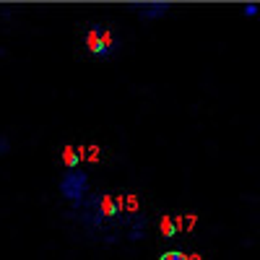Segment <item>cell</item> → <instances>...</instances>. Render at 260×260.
Wrapping results in <instances>:
<instances>
[{"label":"cell","mask_w":260,"mask_h":260,"mask_svg":"<svg viewBox=\"0 0 260 260\" xmlns=\"http://www.w3.org/2000/svg\"><path fill=\"white\" fill-rule=\"evenodd\" d=\"M159 260H190V255H185V252H177V250H172V252H164Z\"/></svg>","instance_id":"cell-5"},{"label":"cell","mask_w":260,"mask_h":260,"mask_svg":"<svg viewBox=\"0 0 260 260\" xmlns=\"http://www.w3.org/2000/svg\"><path fill=\"white\" fill-rule=\"evenodd\" d=\"M60 192H62L65 201H71L78 208L83 203V198H86V192H89V177H86L83 172H78V169L65 172L62 180H60Z\"/></svg>","instance_id":"cell-1"},{"label":"cell","mask_w":260,"mask_h":260,"mask_svg":"<svg viewBox=\"0 0 260 260\" xmlns=\"http://www.w3.org/2000/svg\"><path fill=\"white\" fill-rule=\"evenodd\" d=\"M8 151H11V141H8L6 136H0V156L8 154Z\"/></svg>","instance_id":"cell-6"},{"label":"cell","mask_w":260,"mask_h":260,"mask_svg":"<svg viewBox=\"0 0 260 260\" xmlns=\"http://www.w3.org/2000/svg\"><path fill=\"white\" fill-rule=\"evenodd\" d=\"M164 232H167V237H172V234H175V224H172V221H164Z\"/></svg>","instance_id":"cell-7"},{"label":"cell","mask_w":260,"mask_h":260,"mask_svg":"<svg viewBox=\"0 0 260 260\" xmlns=\"http://www.w3.org/2000/svg\"><path fill=\"white\" fill-rule=\"evenodd\" d=\"M65 164H68V169H78V154L73 148H65Z\"/></svg>","instance_id":"cell-4"},{"label":"cell","mask_w":260,"mask_h":260,"mask_svg":"<svg viewBox=\"0 0 260 260\" xmlns=\"http://www.w3.org/2000/svg\"><path fill=\"white\" fill-rule=\"evenodd\" d=\"M102 34H104V31H102ZM89 42H91V52H94L96 57H102V60H104V57H110V52H112V47H110V45H107V42H104L102 37L96 39V34L91 31V37H89Z\"/></svg>","instance_id":"cell-3"},{"label":"cell","mask_w":260,"mask_h":260,"mask_svg":"<svg viewBox=\"0 0 260 260\" xmlns=\"http://www.w3.org/2000/svg\"><path fill=\"white\" fill-rule=\"evenodd\" d=\"M138 16L151 21V18H161L167 11H169V3H146V6H136Z\"/></svg>","instance_id":"cell-2"},{"label":"cell","mask_w":260,"mask_h":260,"mask_svg":"<svg viewBox=\"0 0 260 260\" xmlns=\"http://www.w3.org/2000/svg\"><path fill=\"white\" fill-rule=\"evenodd\" d=\"M255 13H257V6H247L245 8V16H255Z\"/></svg>","instance_id":"cell-8"}]
</instances>
